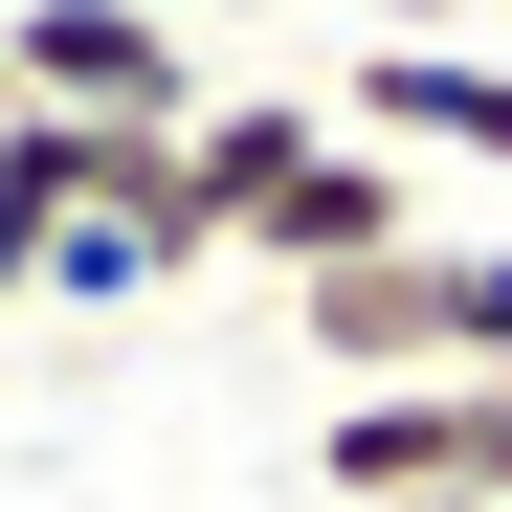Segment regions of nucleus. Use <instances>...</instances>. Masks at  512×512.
<instances>
[{
    "label": "nucleus",
    "mask_w": 512,
    "mask_h": 512,
    "mask_svg": "<svg viewBox=\"0 0 512 512\" xmlns=\"http://www.w3.org/2000/svg\"><path fill=\"white\" fill-rule=\"evenodd\" d=\"M290 334L334 357V401H379V379H468V223L379 245V268H312V290H290Z\"/></svg>",
    "instance_id": "nucleus-1"
},
{
    "label": "nucleus",
    "mask_w": 512,
    "mask_h": 512,
    "mask_svg": "<svg viewBox=\"0 0 512 512\" xmlns=\"http://www.w3.org/2000/svg\"><path fill=\"white\" fill-rule=\"evenodd\" d=\"M23 45V112H134V134H201V45L156 0H0Z\"/></svg>",
    "instance_id": "nucleus-2"
},
{
    "label": "nucleus",
    "mask_w": 512,
    "mask_h": 512,
    "mask_svg": "<svg viewBox=\"0 0 512 512\" xmlns=\"http://www.w3.org/2000/svg\"><path fill=\"white\" fill-rule=\"evenodd\" d=\"M0 112H23V45H0Z\"/></svg>",
    "instance_id": "nucleus-5"
},
{
    "label": "nucleus",
    "mask_w": 512,
    "mask_h": 512,
    "mask_svg": "<svg viewBox=\"0 0 512 512\" xmlns=\"http://www.w3.org/2000/svg\"><path fill=\"white\" fill-rule=\"evenodd\" d=\"M379 245H423V156H379V134H312L290 179L245 201V245H223V268L312 290V268H379Z\"/></svg>",
    "instance_id": "nucleus-3"
},
{
    "label": "nucleus",
    "mask_w": 512,
    "mask_h": 512,
    "mask_svg": "<svg viewBox=\"0 0 512 512\" xmlns=\"http://www.w3.org/2000/svg\"><path fill=\"white\" fill-rule=\"evenodd\" d=\"M334 134H379V156H490V179H512V67H490V45H379L357 90H334Z\"/></svg>",
    "instance_id": "nucleus-4"
},
{
    "label": "nucleus",
    "mask_w": 512,
    "mask_h": 512,
    "mask_svg": "<svg viewBox=\"0 0 512 512\" xmlns=\"http://www.w3.org/2000/svg\"><path fill=\"white\" fill-rule=\"evenodd\" d=\"M401 512H468V490H401Z\"/></svg>",
    "instance_id": "nucleus-6"
}]
</instances>
